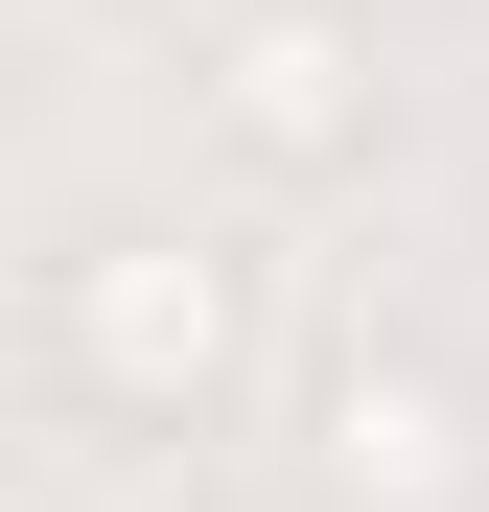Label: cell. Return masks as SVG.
Wrapping results in <instances>:
<instances>
[{
    "instance_id": "obj_2",
    "label": "cell",
    "mask_w": 489,
    "mask_h": 512,
    "mask_svg": "<svg viewBox=\"0 0 489 512\" xmlns=\"http://www.w3.org/2000/svg\"><path fill=\"white\" fill-rule=\"evenodd\" d=\"M187 117L257 163V187H350L373 163V24L350 0H233V24L187 47Z\"/></svg>"
},
{
    "instance_id": "obj_3",
    "label": "cell",
    "mask_w": 489,
    "mask_h": 512,
    "mask_svg": "<svg viewBox=\"0 0 489 512\" xmlns=\"http://www.w3.org/2000/svg\"><path fill=\"white\" fill-rule=\"evenodd\" d=\"M303 489L326 512H489V396L443 350H396V326H350L303 373Z\"/></svg>"
},
{
    "instance_id": "obj_1",
    "label": "cell",
    "mask_w": 489,
    "mask_h": 512,
    "mask_svg": "<svg viewBox=\"0 0 489 512\" xmlns=\"http://www.w3.org/2000/svg\"><path fill=\"white\" fill-rule=\"evenodd\" d=\"M47 373L94 419H210L257 373V280H233L210 233H70L47 256Z\"/></svg>"
}]
</instances>
